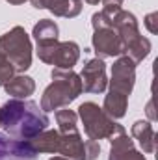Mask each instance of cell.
<instances>
[{
	"label": "cell",
	"instance_id": "obj_11",
	"mask_svg": "<svg viewBox=\"0 0 158 160\" xmlns=\"http://www.w3.org/2000/svg\"><path fill=\"white\" fill-rule=\"evenodd\" d=\"M0 160H37V151L30 140H11L0 134Z\"/></svg>",
	"mask_w": 158,
	"mask_h": 160
},
{
	"label": "cell",
	"instance_id": "obj_4",
	"mask_svg": "<svg viewBox=\"0 0 158 160\" xmlns=\"http://www.w3.org/2000/svg\"><path fill=\"white\" fill-rule=\"evenodd\" d=\"M0 50L13 63L17 73H24L32 65V41L22 26H13L0 36Z\"/></svg>",
	"mask_w": 158,
	"mask_h": 160
},
{
	"label": "cell",
	"instance_id": "obj_26",
	"mask_svg": "<svg viewBox=\"0 0 158 160\" xmlns=\"http://www.w3.org/2000/svg\"><path fill=\"white\" fill-rule=\"evenodd\" d=\"M84 2H87V4H89V6H97V4H99V2H101V0H84Z\"/></svg>",
	"mask_w": 158,
	"mask_h": 160
},
{
	"label": "cell",
	"instance_id": "obj_3",
	"mask_svg": "<svg viewBox=\"0 0 158 160\" xmlns=\"http://www.w3.org/2000/svg\"><path fill=\"white\" fill-rule=\"evenodd\" d=\"M114 28L117 30L121 43H123V56H128L134 63H140L149 56L151 41L140 34L138 21H136L134 13L121 9L116 17Z\"/></svg>",
	"mask_w": 158,
	"mask_h": 160
},
{
	"label": "cell",
	"instance_id": "obj_13",
	"mask_svg": "<svg viewBox=\"0 0 158 160\" xmlns=\"http://www.w3.org/2000/svg\"><path fill=\"white\" fill-rule=\"evenodd\" d=\"M132 136L134 140H138V143L141 145L143 153H153L156 147V132L153 128V125L149 121H136L132 125Z\"/></svg>",
	"mask_w": 158,
	"mask_h": 160
},
{
	"label": "cell",
	"instance_id": "obj_8",
	"mask_svg": "<svg viewBox=\"0 0 158 160\" xmlns=\"http://www.w3.org/2000/svg\"><path fill=\"white\" fill-rule=\"evenodd\" d=\"M80 80H82V91H86V93H102L108 88L106 63L101 58L87 60L84 63L82 73H80Z\"/></svg>",
	"mask_w": 158,
	"mask_h": 160
},
{
	"label": "cell",
	"instance_id": "obj_2",
	"mask_svg": "<svg viewBox=\"0 0 158 160\" xmlns=\"http://www.w3.org/2000/svg\"><path fill=\"white\" fill-rule=\"evenodd\" d=\"M52 84L43 91L41 110L54 112L69 106L82 93V80L73 69H52Z\"/></svg>",
	"mask_w": 158,
	"mask_h": 160
},
{
	"label": "cell",
	"instance_id": "obj_20",
	"mask_svg": "<svg viewBox=\"0 0 158 160\" xmlns=\"http://www.w3.org/2000/svg\"><path fill=\"white\" fill-rule=\"evenodd\" d=\"M15 67H13V63L6 58V54L0 50V86H4L6 82H9V80L15 77Z\"/></svg>",
	"mask_w": 158,
	"mask_h": 160
},
{
	"label": "cell",
	"instance_id": "obj_21",
	"mask_svg": "<svg viewBox=\"0 0 158 160\" xmlns=\"http://www.w3.org/2000/svg\"><path fill=\"white\" fill-rule=\"evenodd\" d=\"M84 153H86V160H95L101 153V145L97 140H87L84 142Z\"/></svg>",
	"mask_w": 158,
	"mask_h": 160
},
{
	"label": "cell",
	"instance_id": "obj_15",
	"mask_svg": "<svg viewBox=\"0 0 158 160\" xmlns=\"http://www.w3.org/2000/svg\"><path fill=\"white\" fill-rule=\"evenodd\" d=\"M45 9L56 17L75 19L82 11V0H45Z\"/></svg>",
	"mask_w": 158,
	"mask_h": 160
},
{
	"label": "cell",
	"instance_id": "obj_25",
	"mask_svg": "<svg viewBox=\"0 0 158 160\" xmlns=\"http://www.w3.org/2000/svg\"><path fill=\"white\" fill-rule=\"evenodd\" d=\"M147 114H149L151 118H155V114H153V102H149V104H147Z\"/></svg>",
	"mask_w": 158,
	"mask_h": 160
},
{
	"label": "cell",
	"instance_id": "obj_23",
	"mask_svg": "<svg viewBox=\"0 0 158 160\" xmlns=\"http://www.w3.org/2000/svg\"><path fill=\"white\" fill-rule=\"evenodd\" d=\"M102 6H104V11H110V13H117L123 8V0H101Z\"/></svg>",
	"mask_w": 158,
	"mask_h": 160
},
{
	"label": "cell",
	"instance_id": "obj_1",
	"mask_svg": "<svg viewBox=\"0 0 158 160\" xmlns=\"http://www.w3.org/2000/svg\"><path fill=\"white\" fill-rule=\"evenodd\" d=\"M48 118L34 101L9 99L0 108V127L9 136L19 140H32L39 132L47 130Z\"/></svg>",
	"mask_w": 158,
	"mask_h": 160
},
{
	"label": "cell",
	"instance_id": "obj_14",
	"mask_svg": "<svg viewBox=\"0 0 158 160\" xmlns=\"http://www.w3.org/2000/svg\"><path fill=\"white\" fill-rule=\"evenodd\" d=\"M4 89L7 95H11L13 99H28L34 91H36V82L32 77L26 75H15L9 82L4 84Z\"/></svg>",
	"mask_w": 158,
	"mask_h": 160
},
{
	"label": "cell",
	"instance_id": "obj_7",
	"mask_svg": "<svg viewBox=\"0 0 158 160\" xmlns=\"http://www.w3.org/2000/svg\"><path fill=\"white\" fill-rule=\"evenodd\" d=\"M108 82H110V89L128 97L136 82V63L128 56H119L112 65V80Z\"/></svg>",
	"mask_w": 158,
	"mask_h": 160
},
{
	"label": "cell",
	"instance_id": "obj_19",
	"mask_svg": "<svg viewBox=\"0 0 158 160\" xmlns=\"http://www.w3.org/2000/svg\"><path fill=\"white\" fill-rule=\"evenodd\" d=\"M56 123L60 134H75L78 132V116L73 110H58L56 112Z\"/></svg>",
	"mask_w": 158,
	"mask_h": 160
},
{
	"label": "cell",
	"instance_id": "obj_16",
	"mask_svg": "<svg viewBox=\"0 0 158 160\" xmlns=\"http://www.w3.org/2000/svg\"><path fill=\"white\" fill-rule=\"evenodd\" d=\"M126 106H128V97L117 93L114 89L108 91V95L104 97V104H102V110L106 116H110L112 119H121L125 114H126Z\"/></svg>",
	"mask_w": 158,
	"mask_h": 160
},
{
	"label": "cell",
	"instance_id": "obj_12",
	"mask_svg": "<svg viewBox=\"0 0 158 160\" xmlns=\"http://www.w3.org/2000/svg\"><path fill=\"white\" fill-rule=\"evenodd\" d=\"M58 155H62L65 160H86L84 140H82L80 132H75V134H62V138H60V147H58Z\"/></svg>",
	"mask_w": 158,
	"mask_h": 160
},
{
	"label": "cell",
	"instance_id": "obj_5",
	"mask_svg": "<svg viewBox=\"0 0 158 160\" xmlns=\"http://www.w3.org/2000/svg\"><path fill=\"white\" fill-rule=\"evenodd\" d=\"M78 116L84 123V132L89 140H108L114 134L116 121L104 114V110L95 102H82Z\"/></svg>",
	"mask_w": 158,
	"mask_h": 160
},
{
	"label": "cell",
	"instance_id": "obj_24",
	"mask_svg": "<svg viewBox=\"0 0 158 160\" xmlns=\"http://www.w3.org/2000/svg\"><path fill=\"white\" fill-rule=\"evenodd\" d=\"M7 4H11V6H19V4H24L26 0H6Z\"/></svg>",
	"mask_w": 158,
	"mask_h": 160
},
{
	"label": "cell",
	"instance_id": "obj_6",
	"mask_svg": "<svg viewBox=\"0 0 158 160\" xmlns=\"http://www.w3.org/2000/svg\"><path fill=\"white\" fill-rule=\"evenodd\" d=\"M37 58L56 69H73L78 63L80 47L75 41H54L47 45H37Z\"/></svg>",
	"mask_w": 158,
	"mask_h": 160
},
{
	"label": "cell",
	"instance_id": "obj_9",
	"mask_svg": "<svg viewBox=\"0 0 158 160\" xmlns=\"http://www.w3.org/2000/svg\"><path fill=\"white\" fill-rule=\"evenodd\" d=\"M91 45H93V50H95L97 58H101V60L123 56V43H121V38H119L116 28L93 30Z\"/></svg>",
	"mask_w": 158,
	"mask_h": 160
},
{
	"label": "cell",
	"instance_id": "obj_18",
	"mask_svg": "<svg viewBox=\"0 0 158 160\" xmlns=\"http://www.w3.org/2000/svg\"><path fill=\"white\" fill-rule=\"evenodd\" d=\"M34 39L37 41V45H47V43H54L58 41L60 36V28L54 21L50 19H41L39 22L34 26V32H32Z\"/></svg>",
	"mask_w": 158,
	"mask_h": 160
},
{
	"label": "cell",
	"instance_id": "obj_22",
	"mask_svg": "<svg viewBox=\"0 0 158 160\" xmlns=\"http://www.w3.org/2000/svg\"><path fill=\"white\" fill-rule=\"evenodd\" d=\"M145 28L151 32V34H158V11H153L145 17Z\"/></svg>",
	"mask_w": 158,
	"mask_h": 160
},
{
	"label": "cell",
	"instance_id": "obj_27",
	"mask_svg": "<svg viewBox=\"0 0 158 160\" xmlns=\"http://www.w3.org/2000/svg\"><path fill=\"white\" fill-rule=\"evenodd\" d=\"M50 160H65V158H63V157H52Z\"/></svg>",
	"mask_w": 158,
	"mask_h": 160
},
{
	"label": "cell",
	"instance_id": "obj_10",
	"mask_svg": "<svg viewBox=\"0 0 158 160\" xmlns=\"http://www.w3.org/2000/svg\"><path fill=\"white\" fill-rule=\"evenodd\" d=\"M112 147H110V157L108 160H145V155L134 149V142L128 138L126 130L116 123L114 134L108 138Z\"/></svg>",
	"mask_w": 158,
	"mask_h": 160
},
{
	"label": "cell",
	"instance_id": "obj_17",
	"mask_svg": "<svg viewBox=\"0 0 158 160\" xmlns=\"http://www.w3.org/2000/svg\"><path fill=\"white\" fill-rule=\"evenodd\" d=\"M60 138H62V134L58 130H43L36 138L30 140V143L34 145V149L37 153H58Z\"/></svg>",
	"mask_w": 158,
	"mask_h": 160
}]
</instances>
